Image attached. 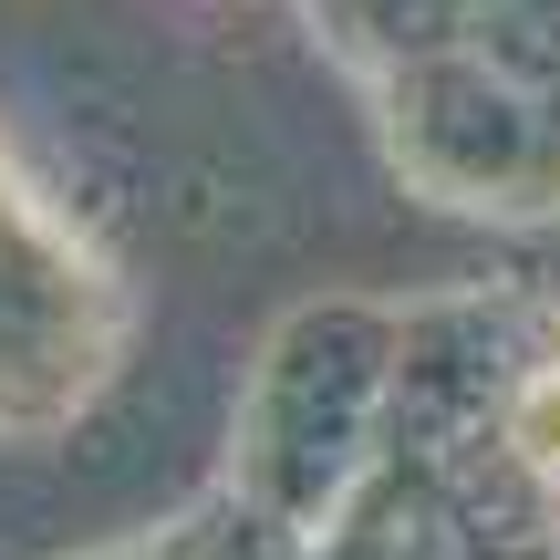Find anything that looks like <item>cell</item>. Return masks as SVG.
Returning <instances> with one entry per match:
<instances>
[{
  "label": "cell",
  "instance_id": "6da1fadb",
  "mask_svg": "<svg viewBox=\"0 0 560 560\" xmlns=\"http://www.w3.org/2000/svg\"><path fill=\"white\" fill-rule=\"evenodd\" d=\"M520 446H529V457H540L550 478H560V384H540V395L520 405Z\"/></svg>",
  "mask_w": 560,
  "mask_h": 560
}]
</instances>
